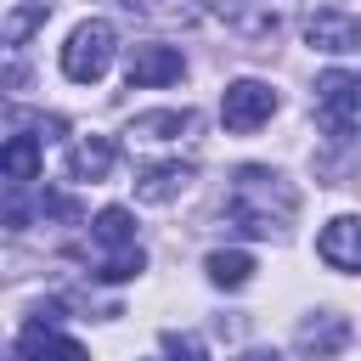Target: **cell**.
<instances>
[{
    "mask_svg": "<svg viewBox=\"0 0 361 361\" xmlns=\"http://www.w3.org/2000/svg\"><path fill=\"white\" fill-rule=\"evenodd\" d=\"M293 214H299V192H293L276 169L243 164V169L231 175V186H226V220H231L237 231L271 237V231L293 226Z\"/></svg>",
    "mask_w": 361,
    "mask_h": 361,
    "instance_id": "obj_1",
    "label": "cell"
},
{
    "mask_svg": "<svg viewBox=\"0 0 361 361\" xmlns=\"http://www.w3.org/2000/svg\"><path fill=\"white\" fill-rule=\"evenodd\" d=\"M113 45H118L113 23H102V17L79 23V28L68 34V45H62V73H68L73 85H96V79L113 68Z\"/></svg>",
    "mask_w": 361,
    "mask_h": 361,
    "instance_id": "obj_2",
    "label": "cell"
},
{
    "mask_svg": "<svg viewBox=\"0 0 361 361\" xmlns=\"http://www.w3.org/2000/svg\"><path fill=\"white\" fill-rule=\"evenodd\" d=\"M361 118V73L350 68H327L316 79V124L327 135H350Z\"/></svg>",
    "mask_w": 361,
    "mask_h": 361,
    "instance_id": "obj_3",
    "label": "cell"
},
{
    "mask_svg": "<svg viewBox=\"0 0 361 361\" xmlns=\"http://www.w3.org/2000/svg\"><path fill=\"white\" fill-rule=\"evenodd\" d=\"M271 113H276V90L265 79H231L220 96V118L231 135H254L259 124H271Z\"/></svg>",
    "mask_w": 361,
    "mask_h": 361,
    "instance_id": "obj_4",
    "label": "cell"
},
{
    "mask_svg": "<svg viewBox=\"0 0 361 361\" xmlns=\"http://www.w3.org/2000/svg\"><path fill=\"white\" fill-rule=\"evenodd\" d=\"M305 45H310V51H327V56L361 51V17L338 11V6H322V11L305 17Z\"/></svg>",
    "mask_w": 361,
    "mask_h": 361,
    "instance_id": "obj_5",
    "label": "cell"
},
{
    "mask_svg": "<svg viewBox=\"0 0 361 361\" xmlns=\"http://www.w3.org/2000/svg\"><path fill=\"white\" fill-rule=\"evenodd\" d=\"M11 361H90L79 338L56 333V322H28L11 344Z\"/></svg>",
    "mask_w": 361,
    "mask_h": 361,
    "instance_id": "obj_6",
    "label": "cell"
},
{
    "mask_svg": "<svg viewBox=\"0 0 361 361\" xmlns=\"http://www.w3.org/2000/svg\"><path fill=\"white\" fill-rule=\"evenodd\" d=\"M186 73V56L175 45H135L130 62H124V79L130 90H152V85H175Z\"/></svg>",
    "mask_w": 361,
    "mask_h": 361,
    "instance_id": "obj_7",
    "label": "cell"
},
{
    "mask_svg": "<svg viewBox=\"0 0 361 361\" xmlns=\"http://www.w3.org/2000/svg\"><path fill=\"white\" fill-rule=\"evenodd\" d=\"M316 254H322L333 271H361V214L327 220L322 237H316Z\"/></svg>",
    "mask_w": 361,
    "mask_h": 361,
    "instance_id": "obj_8",
    "label": "cell"
},
{
    "mask_svg": "<svg viewBox=\"0 0 361 361\" xmlns=\"http://www.w3.org/2000/svg\"><path fill=\"white\" fill-rule=\"evenodd\" d=\"M344 344H350V322H344V316L322 310V316L299 322V350H305V355H316V361H333Z\"/></svg>",
    "mask_w": 361,
    "mask_h": 361,
    "instance_id": "obj_9",
    "label": "cell"
},
{
    "mask_svg": "<svg viewBox=\"0 0 361 361\" xmlns=\"http://www.w3.org/2000/svg\"><path fill=\"white\" fill-rule=\"evenodd\" d=\"M192 186V164H147L141 175H135V197L141 203H169V197H180Z\"/></svg>",
    "mask_w": 361,
    "mask_h": 361,
    "instance_id": "obj_10",
    "label": "cell"
},
{
    "mask_svg": "<svg viewBox=\"0 0 361 361\" xmlns=\"http://www.w3.org/2000/svg\"><path fill=\"white\" fill-rule=\"evenodd\" d=\"M113 158H118V147H113L107 135H85V141L68 147V175H73V180H107Z\"/></svg>",
    "mask_w": 361,
    "mask_h": 361,
    "instance_id": "obj_11",
    "label": "cell"
},
{
    "mask_svg": "<svg viewBox=\"0 0 361 361\" xmlns=\"http://www.w3.org/2000/svg\"><path fill=\"white\" fill-rule=\"evenodd\" d=\"M39 164H45L39 135H11V141H6V152H0V169H6V180H11V186L39 180Z\"/></svg>",
    "mask_w": 361,
    "mask_h": 361,
    "instance_id": "obj_12",
    "label": "cell"
},
{
    "mask_svg": "<svg viewBox=\"0 0 361 361\" xmlns=\"http://www.w3.org/2000/svg\"><path fill=\"white\" fill-rule=\"evenodd\" d=\"M203 271H209L214 288L237 293V288H248V276H254V254H248V248H214V254L203 259Z\"/></svg>",
    "mask_w": 361,
    "mask_h": 361,
    "instance_id": "obj_13",
    "label": "cell"
},
{
    "mask_svg": "<svg viewBox=\"0 0 361 361\" xmlns=\"http://www.w3.org/2000/svg\"><path fill=\"white\" fill-rule=\"evenodd\" d=\"M186 130H192V113H186V107L135 113V124H130V135H135V141H175V135H186Z\"/></svg>",
    "mask_w": 361,
    "mask_h": 361,
    "instance_id": "obj_14",
    "label": "cell"
},
{
    "mask_svg": "<svg viewBox=\"0 0 361 361\" xmlns=\"http://www.w3.org/2000/svg\"><path fill=\"white\" fill-rule=\"evenodd\" d=\"M90 237H96L107 254H118V248H135V220H130V209L107 203V209L90 220Z\"/></svg>",
    "mask_w": 361,
    "mask_h": 361,
    "instance_id": "obj_15",
    "label": "cell"
},
{
    "mask_svg": "<svg viewBox=\"0 0 361 361\" xmlns=\"http://www.w3.org/2000/svg\"><path fill=\"white\" fill-rule=\"evenodd\" d=\"M141 265H147V254H141V243H135V248L102 254V259H96V276H102V282H130V276H141Z\"/></svg>",
    "mask_w": 361,
    "mask_h": 361,
    "instance_id": "obj_16",
    "label": "cell"
},
{
    "mask_svg": "<svg viewBox=\"0 0 361 361\" xmlns=\"http://www.w3.org/2000/svg\"><path fill=\"white\" fill-rule=\"evenodd\" d=\"M45 17H51V6H45V0H34V6L11 11V17H6V45H23V39H28V34H34Z\"/></svg>",
    "mask_w": 361,
    "mask_h": 361,
    "instance_id": "obj_17",
    "label": "cell"
},
{
    "mask_svg": "<svg viewBox=\"0 0 361 361\" xmlns=\"http://www.w3.org/2000/svg\"><path fill=\"white\" fill-rule=\"evenodd\" d=\"M164 355H169V361H209V344H203L197 333H175V327H169V333H164Z\"/></svg>",
    "mask_w": 361,
    "mask_h": 361,
    "instance_id": "obj_18",
    "label": "cell"
},
{
    "mask_svg": "<svg viewBox=\"0 0 361 361\" xmlns=\"http://www.w3.org/2000/svg\"><path fill=\"white\" fill-rule=\"evenodd\" d=\"M237 361H282V355H276V350H243Z\"/></svg>",
    "mask_w": 361,
    "mask_h": 361,
    "instance_id": "obj_19",
    "label": "cell"
}]
</instances>
